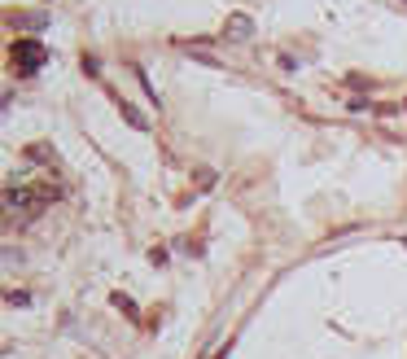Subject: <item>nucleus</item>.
I'll return each instance as SVG.
<instances>
[{"mask_svg":"<svg viewBox=\"0 0 407 359\" xmlns=\"http://www.w3.org/2000/svg\"><path fill=\"white\" fill-rule=\"evenodd\" d=\"M114 307H123V312L136 320V307H132V298H127V293H114Z\"/></svg>","mask_w":407,"mask_h":359,"instance_id":"7","label":"nucleus"},{"mask_svg":"<svg viewBox=\"0 0 407 359\" xmlns=\"http://www.w3.org/2000/svg\"><path fill=\"white\" fill-rule=\"evenodd\" d=\"M223 36H228V40H250V36H254V22L246 18V13H232V18L223 22Z\"/></svg>","mask_w":407,"mask_h":359,"instance_id":"3","label":"nucleus"},{"mask_svg":"<svg viewBox=\"0 0 407 359\" xmlns=\"http://www.w3.org/2000/svg\"><path fill=\"white\" fill-rule=\"evenodd\" d=\"M53 198H57L53 189H40V193H31V189H9V193H5L9 210H27V215H40V210L53 202Z\"/></svg>","mask_w":407,"mask_h":359,"instance_id":"2","label":"nucleus"},{"mask_svg":"<svg viewBox=\"0 0 407 359\" xmlns=\"http://www.w3.org/2000/svg\"><path fill=\"white\" fill-rule=\"evenodd\" d=\"M13 22H18V27H31V31L44 27V18H36V13H13Z\"/></svg>","mask_w":407,"mask_h":359,"instance_id":"5","label":"nucleus"},{"mask_svg":"<svg viewBox=\"0 0 407 359\" xmlns=\"http://www.w3.org/2000/svg\"><path fill=\"white\" fill-rule=\"evenodd\" d=\"M5 302H9V307H27V302H31V293H27V289H18V293L9 289V293H5Z\"/></svg>","mask_w":407,"mask_h":359,"instance_id":"6","label":"nucleus"},{"mask_svg":"<svg viewBox=\"0 0 407 359\" xmlns=\"http://www.w3.org/2000/svg\"><path fill=\"white\" fill-rule=\"evenodd\" d=\"M403 5H407V0H403Z\"/></svg>","mask_w":407,"mask_h":359,"instance_id":"8","label":"nucleus"},{"mask_svg":"<svg viewBox=\"0 0 407 359\" xmlns=\"http://www.w3.org/2000/svg\"><path fill=\"white\" fill-rule=\"evenodd\" d=\"M114 105H119V114H123V119L132 123V127H149V119H145V114H140V110H136L132 101H123L119 92H114Z\"/></svg>","mask_w":407,"mask_h":359,"instance_id":"4","label":"nucleus"},{"mask_svg":"<svg viewBox=\"0 0 407 359\" xmlns=\"http://www.w3.org/2000/svg\"><path fill=\"white\" fill-rule=\"evenodd\" d=\"M9 57H13V71L27 79V75H36L44 61H48V48L40 40H13L9 44Z\"/></svg>","mask_w":407,"mask_h":359,"instance_id":"1","label":"nucleus"}]
</instances>
